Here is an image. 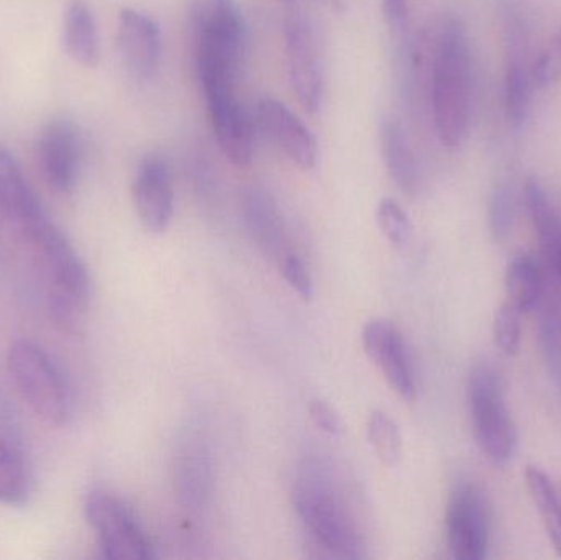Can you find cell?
I'll return each mask as SVG.
<instances>
[{"label":"cell","mask_w":561,"mask_h":560,"mask_svg":"<svg viewBox=\"0 0 561 560\" xmlns=\"http://www.w3.org/2000/svg\"><path fill=\"white\" fill-rule=\"evenodd\" d=\"M293 505L317 545L339 559L365 558V539L323 467L309 466L293 487Z\"/></svg>","instance_id":"2"},{"label":"cell","mask_w":561,"mask_h":560,"mask_svg":"<svg viewBox=\"0 0 561 560\" xmlns=\"http://www.w3.org/2000/svg\"><path fill=\"white\" fill-rule=\"evenodd\" d=\"M280 275L286 279L287 285L302 299H310L313 296V282L309 270L304 265L302 259L290 250L278 262Z\"/></svg>","instance_id":"31"},{"label":"cell","mask_w":561,"mask_h":560,"mask_svg":"<svg viewBox=\"0 0 561 560\" xmlns=\"http://www.w3.org/2000/svg\"><path fill=\"white\" fill-rule=\"evenodd\" d=\"M117 46L127 71L138 81H150L160 68L161 32L153 16L137 9L118 13Z\"/></svg>","instance_id":"14"},{"label":"cell","mask_w":561,"mask_h":560,"mask_svg":"<svg viewBox=\"0 0 561 560\" xmlns=\"http://www.w3.org/2000/svg\"><path fill=\"white\" fill-rule=\"evenodd\" d=\"M85 518L98 535L102 558L108 560L154 559L153 545L134 510L112 493L92 492L85 500Z\"/></svg>","instance_id":"7"},{"label":"cell","mask_w":561,"mask_h":560,"mask_svg":"<svg viewBox=\"0 0 561 560\" xmlns=\"http://www.w3.org/2000/svg\"><path fill=\"white\" fill-rule=\"evenodd\" d=\"M523 311L513 302L506 301L501 306L494 318V342L504 355H516L520 348Z\"/></svg>","instance_id":"29"},{"label":"cell","mask_w":561,"mask_h":560,"mask_svg":"<svg viewBox=\"0 0 561 560\" xmlns=\"http://www.w3.org/2000/svg\"><path fill=\"white\" fill-rule=\"evenodd\" d=\"M36 161L49 190L69 194L78 184L82 163V138L69 121H51L36 138Z\"/></svg>","instance_id":"10"},{"label":"cell","mask_w":561,"mask_h":560,"mask_svg":"<svg viewBox=\"0 0 561 560\" xmlns=\"http://www.w3.org/2000/svg\"><path fill=\"white\" fill-rule=\"evenodd\" d=\"M243 220L250 236L266 256L279 262L290 252L287 243L286 227L275 199L262 187L245 190L242 197Z\"/></svg>","instance_id":"16"},{"label":"cell","mask_w":561,"mask_h":560,"mask_svg":"<svg viewBox=\"0 0 561 560\" xmlns=\"http://www.w3.org/2000/svg\"><path fill=\"white\" fill-rule=\"evenodd\" d=\"M514 213V193L506 181H497L490 193L488 199V219H490V229L497 242L506 239L513 229Z\"/></svg>","instance_id":"27"},{"label":"cell","mask_w":561,"mask_h":560,"mask_svg":"<svg viewBox=\"0 0 561 560\" xmlns=\"http://www.w3.org/2000/svg\"><path fill=\"white\" fill-rule=\"evenodd\" d=\"M379 141H381L382 160L389 176L396 186L415 197L421 194L422 174L417 158L412 150L408 134L402 128L401 122L391 115H385L379 125Z\"/></svg>","instance_id":"18"},{"label":"cell","mask_w":561,"mask_h":560,"mask_svg":"<svg viewBox=\"0 0 561 560\" xmlns=\"http://www.w3.org/2000/svg\"><path fill=\"white\" fill-rule=\"evenodd\" d=\"M471 56L467 28L457 16L440 26L432 55L431 99L442 145L458 148L470 122Z\"/></svg>","instance_id":"1"},{"label":"cell","mask_w":561,"mask_h":560,"mask_svg":"<svg viewBox=\"0 0 561 560\" xmlns=\"http://www.w3.org/2000/svg\"><path fill=\"white\" fill-rule=\"evenodd\" d=\"M174 485L184 505L201 508L213 490V467L206 447L197 439H187L174 464Z\"/></svg>","instance_id":"19"},{"label":"cell","mask_w":561,"mask_h":560,"mask_svg":"<svg viewBox=\"0 0 561 560\" xmlns=\"http://www.w3.org/2000/svg\"><path fill=\"white\" fill-rule=\"evenodd\" d=\"M280 2L293 3L296 2V0H280Z\"/></svg>","instance_id":"37"},{"label":"cell","mask_w":561,"mask_h":560,"mask_svg":"<svg viewBox=\"0 0 561 560\" xmlns=\"http://www.w3.org/2000/svg\"><path fill=\"white\" fill-rule=\"evenodd\" d=\"M411 0H382V15L391 32L402 33L408 28Z\"/></svg>","instance_id":"33"},{"label":"cell","mask_w":561,"mask_h":560,"mask_svg":"<svg viewBox=\"0 0 561 560\" xmlns=\"http://www.w3.org/2000/svg\"><path fill=\"white\" fill-rule=\"evenodd\" d=\"M546 256L549 259L550 265L553 266V270H556L557 275H559L561 279V236Z\"/></svg>","instance_id":"34"},{"label":"cell","mask_w":561,"mask_h":560,"mask_svg":"<svg viewBox=\"0 0 561 560\" xmlns=\"http://www.w3.org/2000/svg\"><path fill=\"white\" fill-rule=\"evenodd\" d=\"M131 193L141 226L151 233L167 232L174 214L173 174L167 161L154 155L141 160Z\"/></svg>","instance_id":"13"},{"label":"cell","mask_w":561,"mask_h":560,"mask_svg":"<svg viewBox=\"0 0 561 560\" xmlns=\"http://www.w3.org/2000/svg\"><path fill=\"white\" fill-rule=\"evenodd\" d=\"M539 342L550 377L561 395V316L547 312L540 319Z\"/></svg>","instance_id":"28"},{"label":"cell","mask_w":561,"mask_h":560,"mask_svg":"<svg viewBox=\"0 0 561 560\" xmlns=\"http://www.w3.org/2000/svg\"><path fill=\"white\" fill-rule=\"evenodd\" d=\"M366 433L378 459L385 466L394 467L402 457V436L398 424L385 411H373L366 424Z\"/></svg>","instance_id":"26"},{"label":"cell","mask_w":561,"mask_h":560,"mask_svg":"<svg viewBox=\"0 0 561 560\" xmlns=\"http://www.w3.org/2000/svg\"><path fill=\"white\" fill-rule=\"evenodd\" d=\"M0 213L25 230L46 216L19 161L0 144Z\"/></svg>","instance_id":"17"},{"label":"cell","mask_w":561,"mask_h":560,"mask_svg":"<svg viewBox=\"0 0 561 560\" xmlns=\"http://www.w3.org/2000/svg\"><path fill=\"white\" fill-rule=\"evenodd\" d=\"M524 193H526L527 209H529L534 229H536L540 245H542L543 253L547 255L561 236L559 216H557L546 190L537 178L530 176L526 181Z\"/></svg>","instance_id":"24"},{"label":"cell","mask_w":561,"mask_h":560,"mask_svg":"<svg viewBox=\"0 0 561 560\" xmlns=\"http://www.w3.org/2000/svg\"><path fill=\"white\" fill-rule=\"evenodd\" d=\"M23 232L38 250L51 285L48 296L49 318L56 328L71 332L91 302L92 279L88 266L48 216L26 227Z\"/></svg>","instance_id":"3"},{"label":"cell","mask_w":561,"mask_h":560,"mask_svg":"<svg viewBox=\"0 0 561 560\" xmlns=\"http://www.w3.org/2000/svg\"><path fill=\"white\" fill-rule=\"evenodd\" d=\"M447 542L458 560H483L490 545V515L480 487L470 480H458L448 499Z\"/></svg>","instance_id":"8"},{"label":"cell","mask_w":561,"mask_h":560,"mask_svg":"<svg viewBox=\"0 0 561 560\" xmlns=\"http://www.w3.org/2000/svg\"><path fill=\"white\" fill-rule=\"evenodd\" d=\"M309 414L317 430L322 431V433L332 437L340 436L343 433V424L339 413L327 401L320 400V398L310 400Z\"/></svg>","instance_id":"32"},{"label":"cell","mask_w":561,"mask_h":560,"mask_svg":"<svg viewBox=\"0 0 561 560\" xmlns=\"http://www.w3.org/2000/svg\"><path fill=\"white\" fill-rule=\"evenodd\" d=\"M553 38H556V39H557V42H559V43H560V45H561V28L559 30V33H557V35H556V36H553Z\"/></svg>","instance_id":"36"},{"label":"cell","mask_w":561,"mask_h":560,"mask_svg":"<svg viewBox=\"0 0 561 560\" xmlns=\"http://www.w3.org/2000/svg\"><path fill=\"white\" fill-rule=\"evenodd\" d=\"M262 130L300 170L309 171L317 163V144L309 128L283 102L263 98L256 107Z\"/></svg>","instance_id":"15"},{"label":"cell","mask_w":561,"mask_h":560,"mask_svg":"<svg viewBox=\"0 0 561 560\" xmlns=\"http://www.w3.org/2000/svg\"><path fill=\"white\" fill-rule=\"evenodd\" d=\"M362 345L369 361L379 368L389 387L405 401L417 393L414 367L408 345L394 322L389 319H373L362 331Z\"/></svg>","instance_id":"11"},{"label":"cell","mask_w":561,"mask_h":560,"mask_svg":"<svg viewBox=\"0 0 561 560\" xmlns=\"http://www.w3.org/2000/svg\"><path fill=\"white\" fill-rule=\"evenodd\" d=\"M468 410L481 453L496 464L510 462L517 450V430L507 410L501 375L490 365H477L468 377Z\"/></svg>","instance_id":"6"},{"label":"cell","mask_w":561,"mask_h":560,"mask_svg":"<svg viewBox=\"0 0 561 560\" xmlns=\"http://www.w3.org/2000/svg\"><path fill=\"white\" fill-rule=\"evenodd\" d=\"M507 301L520 311H533L543 295V272L539 262L527 253L514 256L504 276Z\"/></svg>","instance_id":"21"},{"label":"cell","mask_w":561,"mask_h":560,"mask_svg":"<svg viewBox=\"0 0 561 560\" xmlns=\"http://www.w3.org/2000/svg\"><path fill=\"white\" fill-rule=\"evenodd\" d=\"M527 489L534 505L542 518L543 528L552 541L553 549L561 558V500L556 483L546 470L529 466L526 470Z\"/></svg>","instance_id":"22"},{"label":"cell","mask_w":561,"mask_h":560,"mask_svg":"<svg viewBox=\"0 0 561 560\" xmlns=\"http://www.w3.org/2000/svg\"><path fill=\"white\" fill-rule=\"evenodd\" d=\"M7 372L28 410L46 426L61 427L71 418L72 398L58 365L35 342H13Z\"/></svg>","instance_id":"5"},{"label":"cell","mask_w":561,"mask_h":560,"mask_svg":"<svg viewBox=\"0 0 561 560\" xmlns=\"http://www.w3.org/2000/svg\"><path fill=\"white\" fill-rule=\"evenodd\" d=\"M317 2L322 3V5L329 7V9L336 10V12L343 10V5H345V0H317Z\"/></svg>","instance_id":"35"},{"label":"cell","mask_w":561,"mask_h":560,"mask_svg":"<svg viewBox=\"0 0 561 560\" xmlns=\"http://www.w3.org/2000/svg\"><path fill=\"white\" fill-rule=\"evenodd\" d=\"M190 19L197 79L237 81L247 26L236 0H194Z\"/></svg>","instance_id":"4"},{"label":"cell","mask_w":561,"mask_h":560,"mask_svg":"<svg viewBox=\"0 0 561 560\" xmlns=\"http://www.w3.org/2000/svg\"><path fill=\"white\" fill-rule=\"evenodd\" d=\"M284 53L290 91L304 111L316 114L322 104V68L312 26L304 13H287L284 22Z\"/></svg>","instance_id":"9"},{"label":"cell","mask_w":561,"mask_h":560,"mask_svg":"<svg viewBox=\"0 0 561 560\" xmlns=\"http://www.w3.org/2000/svg\"><path fill=\"white\" fill-rule=\"evenodd\" d=\"M32 480L25 460L15 446L0 436V503L20 506L26 502Z\"/></svg>","instance_id":"23"},{"label":"cell","mask_w":561,"mask_h":560,"mask_svg":"<svg viewBox=\"0 0 561 560\" xmlns=\"http://www.w3.org/2000/svg\"><path fill=\"white\" fill-rule=\"evenodd\" d=\"M214 135L224 157L239 168L249 167L253 158V132L236 88L220 85L203 91Z\"/></svg>","instance_id":"12"},{"label":"cell","mask_w":561,"mask_h":560,"mask_svg":"<svg viewBox=\"0 0 561 560\" xmlns=\"http://www.w3.org/2000/svg\"><path fill=\"white\" fill-rule=\"evenodd\" d=\"M504 92H506L507 118L517 130L526 122L530 105L529 72L526 69V62L517 53L511 56L510 65H507Z\"/></svg>","instance_id":"25"},{"label":"cell","mask_w":561,"mask_h":560,"mask_svg":"<svg viewBox=\"0 0 561 560\" xmlns=\"http://www.w3.org/2000/svg\"><path fill=\"white\" fill-rule=\"evenodd\" d=\"M376 220L382 236L396 247L405 245L411 237V220L401 204L391 197H385L376 209Z\"/></svg>","instance_id":"30"},{"label":"cell","mask_w":561,"mask_h":560,"mask_svg":"<svg viewBox=\"0 0 561 560\" xmlns=\"http://www.w3.org/2000/svg\"><path fill=\"white\" fill-rule=\"evenodd\" d=\"M62 42L72 61L84 68L101 62V39L94 12L84 0H72L65 13Z\"/></svg>","instance_id":"20"}]
</instances>
